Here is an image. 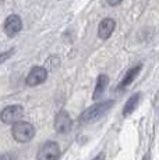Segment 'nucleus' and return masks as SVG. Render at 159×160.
Here are the masks:
<instances>
[{
	"label": "nucleus",
	"instance_id": "2eb2a0df",
	"mask_svg": "<svg viewBox=\"0 0 159 160\" xmlns=\"http://www.w3.org/2000/svg\"><path fill=\"white\" fill-rule=\"evenodd\" d=\"M92 160H105V153H99V155H98L95 159H92Z\"/></svg>",
	"mask_w": 159,
	"mask_h": 160
},
{
	"label": "nucleus",
	"instance_id": "f8f14e48",
	"mask_svg": "<svg viewBox=\"0 0 159 160\" xmlns=\"http://www.w3.org/2000/svg\"><path fill=\"white\" fill-rule=\"evenodd\" d=\"M14 52H16L14 49H10V50H7V52H3V53H0V64L4 63V61H7L8 58H10L14 54Z\"/></svg>",
	"mask_w": 159,
	"mask_h": 160
},
{
	"label": "nucleus",
	"instance_id": "9b49d317",
	"mask_svg": "<svg viewBox=\"0 0 159 160\" xmlns=\"http://www.w3.org/2000/svg\"><path fill=\"white\" fill-rule=\"evenodd\" d=\"M138 102H140V93L133 95V96H131L130 99L127 100L126 106H124V109H123V114H124V116L131 114V113H133L134 110H136V107H137V104H138Z\"/></svg>",
	"mask_w": 159,
	"mask_h": 160
},
{
	"label": "nucleus",
	"instance_id": "39448f33",
	"mask_svg": "<svg viewBox=\"0 0 159 160\" xmlns=\"http://www.w3.org/2000/svg\"><path fill=\"white\" fill-rule=\"evenodd\" d=\"M46 78H48L46 68L36 66V67H32L29 74L27 75L25 84L28 85V87H38V85L44 84V82L46 81Z\"/></svg>",
	"mask_w": 159,
	"mask_h": 160
},
{
	"label": "nucleus",
	"instance_id": "1a4fd4ad",
	"mask_svg": "<svg viewBox=\"0 0 159 160\" xmlns=\"http://www.w3.org/2000/svg\"><path fill=\"white\" fill-rule=\"evenodd\" d=\"M109 84V78L108 75H105V74H100L99 77H98V81H96V87H95V91H94V99H98V98L100 96V95L105 92L106 87H108Z\"/></svg>",
	"mask_w": 159,
	"mask_h": 160
},
{
	"label": "nucleus",
	"instance_id": "ddd939ff",
	"mask_svg": "<svg viewBox=\"0 0 159 160\" xmlns=\"http://www.w3.org/2000/svg\"><path fill=\"white\" fill-rule=\"evenodd\" d=\"M0 160H14V155L13 153H2Z\"/></svg>",
	"mask_w": 159,
	"mask_h": 160
},
{
	"label": "nucleus",
	"instance_id": "0eeeda50",
	"mask_svg": "<svg viewBox=\"0 0 159 160\" xmlns=\"http://www.w3.org/2000/svg\"><path fill=\"white\" fill-rule=\"evenodd\" d=\"M71 124L73 122L69 113L66 110H62V112H59V114L56 116V120H54V130L59 134H67L71 130Z\"/></svg>",
	"mask_w": 159,
	"mask_h": 160
},
{
	"label": "nucleus",
	"instance_id": "7ed1b4c3",
	"mask_svg": "<svg viewBox=\"0 0 159 160\" xmlns=\"http://www.w3.org/2000/svg\"><path fill=\"white\" fill-rule=\"evenodd\" d=\"M60 146L53 141H48L38 152V160H59Z\"/></svg>",
	"mask_w": 159,
	"mask_h": 160
},
{
	"label": "nucleus",
	"instance_id": "20e7f679",
	"mask_svg": "<svg viewBox=\"0 0 159 160\" xmlns=\"http://www.w3.org/2000/svg\"><path fill=\"white\" fill-rule=\"evenodd\" d=\"M23 114H24V110L20 104H11V106H7L0 113V120L4 124H14V122L20 121Z\"/></svg>",
	"mask_w": 159,
	"mask_h": 160
},
{
	"label": "nucleus",
	"instance_id": "6e6552de",
	"mask_svg": "<svg viewBox=\"0 0 159 160\" xmlns=\"http://www.w3.org/2000/svg\"><path fill=\"white\" fill-rule=\"evenodd\" d=\"M116 28V22L113 18H105V20L100 21L99 27H98V36H99L102 41L109 39L110 35L113 33V31Z\"/></svg>",
	"mask_w": 159,
	"mask_h": 160
},
{
	"label": "nucleus",
	"instance_id": "f257e3e1",
	"mask_svg": "<svg viewBox=\"0 0 159 160\" xmlns=\"http://www.w3.org/2000/svg\"><path fill=\"white\" fill-rule=\"evenodd\" d=\"M112 104H113V100H106V102H100L98 104H94V106L88 107V109L80 116V120H81V122L96 121V120H99L102 116H105V113L110 109Z\"/></svg>",
	"mask_w": 159,
	"mask_h": 160
},
{
	"label": "nucleus",
	"instance_id": "9d476101",
	"mask_svg": "<svg viewBox=\"0 0 159 160\" xmlns=\"http://www.w3.org/2000/svg\"><path fill=\"white\" fill-rule=\"evenodd\" d=\"M141 71V66H136V67H133V68H130L127 71V74L124 75V78H123V81H121V84H120V88H126L127 85H130L131 82L136 79V77L138 75V72Z\"/></svg>",
	"mask_w": 159,
	"mask_h": 160
},
{
	"label": "nucleus",
	"instance_id": "f03ea898",
	"mask_svg": "<svg viewBox=\"0 0 159 160\" xmlns=\"http://www.w3.org/2000/svg\"><path fill=\"white\" fill-rule=\"evenodd\" d=\"M11 134H13L14 139L18 142H29L35 137V128L32 124L27 121H17L14 122L13 128H11Z\"/></svg>",
	"mask_w": 159,
	"mask_h": 160
},
{
	"label": "nucleus",
	"instance_id": "423d86ee",
	"mask_svg": "<svg viewBox=\"0 0 159 160\" xmlns=\"http://www.w3.org/2000/svg\"><path fill=\"white\" fill-rule=\"evenodd\" d=\"M23 29V21L16 14H11L6 18L4 21V32L7 36H16L20 31Z\"/></svg>",
	"mask_w": 159,
	"mask_h": 160
},
{
	"label": "nucleus",
	"instance_id": "4468645a",
	"mask_svg": "<svg viewBox=\"0 0 159 160\" xmlns=\"http://www.w3.org/2000/svg\"><path fill=\"white\" fill-rule=\"evenodd\" d=\"M106 2H108L109 6H117V4H120L123 0H106Z\"/></svg>",
	"mask_w": 159,
	"mask_h": 160
}]
</instances>
